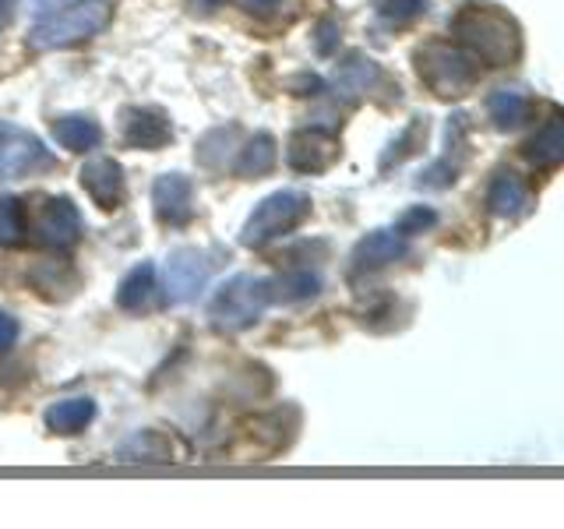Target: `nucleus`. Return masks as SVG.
<instances>
[{"instance_id": "6ab92c4d", "label": "nucleus", "mask_w": 564, "mask_h": 529, "mask_svg": "<svg viewBox=\"0 0 564 529\" xmlns=\"http://www.w3.org/2000/svg\"><path fill=\"white\" fill-rule=\"evenodd\" d=\"M275 163H279V145H275V138H272L269 131H261V134H254V138L240 149L234 170H237L240 176H247V181H258V176L272 173Z\"/></svg>"}, {"instance_id": "c85d7f7f", "label": "nucleus", "mask_w": 564, "mask_h": 529, "mask_svg": "<svg viewBox=\"0 0 564 529\" xmlns=\"http://www.w3.org/2000/svg\"><path fill=\"white\" fill-rule=\"evenodd\" d=\"M431 0H375V14L384 25H410L420 14H427Z\"/></svg>"}, {"instance_id": "aec40b11", "label": "nucleus", "mask_w": 564, "mask_h": 529, "mask_svg": "<svg viewBox=\"0 0 564 529\" xmlns=\"http://www.w3.org/2000/svg\"><path fill=\"white\" fill-rule=\"evenodd\" d=\"M93 417H96V402H93V399H85V396H78V399H61V402H53L43 420H46V428H50L53 434H78V431L88 428V423H93Z\"/></svg>"}, {"instance_id": "dca6fc26", "label": "nucleus", "mask_w": 564, "mask_h": 529, "mask_svg": "<svg viewBox=\"0 0 564 529\" xmlns=\"http://www.w3.org/2000/svg\"><path fill=\"white\" fill-rule=\"evenodd\" d=\"M522 155L536 170H554V166H561V159H564V120H561L557 110H551V117L543 120V128L525 141Z\"/></svg>"}, {"instance_id": "412c9836", "label": "nucleus", "mask_w": 564, "mask_h": 529, "mask_svg": "<svg viewBox=\"0 0 564 529\" xmlns=\"http://www.w3.org/2000/svg\"><path fill=\"white\" fill-rule=\"evenodd\" d=\"M152 296H155V264L152 261H141V264H134V269L120 279L117 304L123 311H141V307L152 304Z\"/></svg>"}, {"instance_id": "39448f33", "label": "nucleus", "mask_w": 564, "mask_h": 529, "mask_svg": "<svg viewBox=\"0 0 564 529\" xmlns=\"http://www.w3.org/2000/svg\"><path fill=\"white\" fill-rule=\"evenodd\" d=\"M311 216V198L304 191H275L258 208L247 216L240 229V244L243 247H264L275 237H286L293 229Z\"/></svg>"}, {"instance_id": "b1692460", "label": "nucleus", "mask_w": 564, "mask_h": 529, "mask_svg": "<svg viewBox=\"0 0 564 529\" xmlns=\"http://www.w3.org/2000/svg\"><path fill=\"white\" fill-rule=\"evenodd\" d=\"M317 290H322V279L311 269H296L269 282V300H275V304H296V300L317 296Z\"/></svg>"}, {"instance_id": "72a5a7b5", "label": "nucleus", "mask_w": 564, "mask_h": 529, "mask_svg": "<svg viewBox=\"0 0 564 529\" xmlns=\"http://www.w3.org/2000/svg\"><path fill=\"white\" fill-rule=\"evenodd\" d=\"M237 4H240L243 11H258V14H261V11H272V8L279 4V0H237Z\"/></svg>"}, {"instance_id": "f03ea898", "label": "nucleus", "mask_w": 564, "mask_h": 529, "mask_svg": "<svg viewBox=\"0 0 564 529\" xmlns=\"http://www.w3.org/2000/svg\"><path fill=\"white\" fill-rule=\"evenodd\" d=\"M413 61H416L420 82L441 99L466 96V93H473V85L480 82V61L463 46L434 40V43H423L413 53Z\"/></svg>"}, {"instance_id": "5701e85b", "label": "nucleus", "mask_w": 564, "mask_h": 529, "mask_svg": "<svg viewBox=\"0 0 564 529\" xmlns=\"http://www.w3.org/2000/svg\"><path fill=\"white\" fill-rule=\"evenodd\" d=\"M487 114L498 131H511L529 117V99L519 88H498V93H490L487 99Z\"/></svg>"}, {"instance_id": "2f4dec72", "label": "nucleus", "mask_w": 564, "mask_h": 529, "mask_svg": "<svg viewBox=\"0 0 564 529\" xmlns=\"http://www.w3.org/2000/svg\"><path fill=\"white\" fill-rule=\"evenodd\" d=\"M18 343V317L0 307V353H8Z\"/></svg>"}, {"instance_id": "1a4fd4ad", "label": "nucleus", "mask_w": 564, "mask_h": 529, "mask_svg": "<svg viewBox=\"0 0 564 529\" xmlns=\"http://www.w3.org/2000/svg\"><path fill=\"white\" fill-rule=\"evenodd\" d=\"M35 240H40L43 247H57V251H64V247H75L78 237H82V216L70 198H46L40 205V212H35Z\"/></svg>"}, {"instance_id": "0eeeda50", "label": "nucleus", "mask_w": 564, "mask_h": 529, "mask_svg": "<svg viewBox=\"0 0 564 529\" xmlns=\"http://www.w3.org/2000/svg\"><path fill=\"white\" fill-rule=\"evenodd\" d=\"M212 276V261L198 247H181L166 261V296L173 304H191L205 290V282Z\"/></svg>"}, {"instance_id": "423d86ee", "label": "nucleus", "mask_w": 564, "mask_h": 529, "mask_svg": "<svg viewBox=\"0 0 564 529\" xmlns=\"http://www.w3.org/2000/svg\"><path fill=\"white\" fill-rule=\"evenodd\" d=\"M53 166V155L43 149V141L14 128V123H0V176L14 181V176H32Z\"/></svg>"}, {"instance_id": "f8f14e48", "label": "nucleus", "mask_w": 564, "mask_h": 529, "mask_svg": "<svg viewBox=\"0 0 564 529\" xmlns=\"http://www.w3.org/2000/svg\"><path fill=\"white\" fill-rule=\"evenodd\" d=\"M78 176H82L85 194H88V198H93L102 212H117V208L123 205V198H128V187H123V170H120L117 159H110V155L88 159Z\"/></svg>"}, {"instance_id": "20e7f679", "label": "nucleus", "mask_w": 564, "mask_h": 529, "mask_svg": "<svg viewBox=\"0 0 564 529\" xmlns=\"http://www.w3.org/2000/svg\"><path fill=\"white\" fill-rule=\"evenodd\" d=\"M269 304H272L269 279L240 272L234 279H226L216 290V296H212V304H208V317L219 332H243L261 322V314Z\"/></svg>"}, {"instance_id": "9d476101", "label": "nucleus", "mask_w": 564, "mask_h": 529, "mask_svg": "<svg viewBox=\"0 0 564 529\" xmlns=\"http://www.w3.org/2000/svg\"><path fill=\"white\" fill-rule=\"evenodd\" d=\"M120 134L131 149L155 152L173 141V123L166 110H159V106H128L120 114Z\"/></svg>"}, {"instance_id": "ddd939ff", "label": "nucleus", "mask_w": 564, "mask_h": 529, "mask_svg": "<svg viewBox=\"0 0 564 529\" xmlns=\"http://www.w3.org/2000/svg\"><path fill=\"white\" fill-rule=\"evenodd\" d=\"M466 131H469V117L455 114L445 131V155L416 176V187H452L458 181V170H463V159H466V149H463Z\"/></svg>"}, {"instance_id": "f3484780", "label": "nucleus", "mask_w": 564, "mask_h": 529, "mask_svg": "<svg viewBox=\"0 0 564 529\" xmlns=\"http://www.w3.org/2000/svg\"><path fill=\"white\" fill-rule=\"evenodd\" d=\"M53 138H57V145L67 149V152H88L96 149L102 141V131L93 117L85 114H64L53 120Z\"/></svg>"}, {"instance_id": "393cba45", "label": "nucleus", "mask_w": 564, "mask_h": 529, "mask_svg": "<svg viewBox=\"0 0 564 529\" xmlns=\"http://www.w3.org/2000/svg\"><path fill=\"white\" fill-rule=\"evenodd\" d=\"M120 458H128V463H176L170 438L159 431H141L138 438H131L120 449Z\"/></svg>"}, {"instance_id": "7c9ffc66", "label": "nucleus", "mask_w": 564, "mask_h": 529, "mask_svg": "<svg viewBox=\"0 0 564 529\" xmlns=\"http://www.w3.org/2000/svg\"><path fill=\"white\" fill-rule=\"evenodd\" d=\"M335 46H339V22L325 18V22L314 29V50L322 53V57H332Z\"/></svg>"}, {"instance_id": "c9c22d12", "label": "nucleus", "mask_w": 564, "mask_h": 529, "mask_svg": "<svg viewBox=\"0 0 564 529\" xmlns=\"http://www.w3.org/2000/svg\"><path fill=\"white\" fill-rule=\"evenodd\" d=\"M29 4H32V11H50V8H57L61 4V0H29Z\"/></svg>"}, {"instance_id": "a211bd4d", "label": "nucleus", "mask_w": 564, "mask_h": 529, "mask_svg": "<svg viewBox=\"0 0 564 529\" xmlns=\"http://www.w3.org/2000/svg\"><path fill=\"white\" fill-rule=\"evenodd\" d=\"M487 205L494 216H501V219H511V216H519V212L529 205V194H525V184L519 181L516 173H494V181L487 187Z\"/></svg>"}, {"instance_id": "c756f323", "label": "nucleus", "mask_w": 564, "mask_h": 529, "mask_svg": "<svg viewBox=\"0 0 564 529\" xmlns=\"http://www.w3.org/2000/svg\"><path fill=\"white\" fill-rule=\"evenodd\" d=\"M431 226H437V212L427 208V205H413V208H405L402 216H399L395 234H402V237H416V234H423V229H431Z\"/></svg>"}, {"instance_id": "6e6552de", "label": "nucleus", "mask_w": 564, "mask_h": 529, "mask_svg": "<svg viewBox=\"0 0 564 529\" xmlns=\"http://www.w3.org/2000/svg\"><path fill=\"white\" fill-rule=\"evenodd\" d=\"M155 219L170 229H184L194 219V184L184 173H163L152 184Z\"/></svg>"}, {"instance_id": "bb28decb", "label": "nucleus", "mask_w": 564, "mask_h": 529, "mask_svg": "<svg viewBox=\"0 0 564 529\" xmlns=\"http://www.w3.org/2000/svg\"><path fill=\"white\" fill-rule=\"evenodd\" d=\"M282 413H286V410H272V413L251 420V441H254V449H261V452H279V449L290 445V431H286V423H282Z\"/></svg>"}, {"instance_id": "9b49d317", "label": "nucleus", "mask_w": 564, "mask_h": 529, "mask_svg": "<svg viewBox=\"0 0 564 529\" xmlns=\"http://www.w3.org/2000/svg\"><path fill=\"white\" fill-rule=\"evenodd\" d=\"M286 163L296 173H325L339 163V138L322 128L296 131L286 145Z\"/></svg>"}, {"instance_id": "f257e3e1", "label": "nucleus", "mask_w": 564, "mask_h": 529, "mask_svg": "<svg viewBox=\"0 0 564 529\" xmlns=\"http://www.w3.org/2000/svg\"><path fill=\"white\" fill-rule=\"evenodd\" d=\"M452 35L463 50H469L476 61L490 67H505L522 53L519 29L508 14L494 11L487 4H466L452 18Z\"/></svg>"}, {"instance_id": "f704fd0d", "label": "nucleus", "mask_w": 564, "mask_h": 529, "mask_svg": "<svg viewBox=\"0 0 564 529\" xmlns=\"http://www.w3.org/2000/svg\"><path fill=\"white\" fill-rule=\"evenodd\" d=\"M11 11H14V0H0V29L11 22Z\"/></svg>"}, {"instance_id": "cd10ccee", "label": "nucleus", "mask_w": 564, "mask_h": 529, "mask_svg": "<svg viewBox=\"0 0 564 529\" xmlns=\"http://www.w3.org/2000/svg\"><path fill=\"white\" fill-rule=\"evenodd\" d=\"M25 234H29V226H25V205L18 202V198H0V247H18V244H25Z\"/></svg>"}, {"instance_id": "7ed1b4c3", "label": "nucleus", "mask_w": 564, "mask_h": 529, "mask_svg": "<svg viewBox=\"0 0 564 529\" xmlns=\"http://www.w3.org/2000/svg\"><path fill=\"white\" fill-rule=\"evenodd\" d=\"M113 18V4L110 0H75L61 11H53L50 18H43L40 25L29 32V46L32 50H67L78 46L85 40L99 35Z\"/></svg>"}, {"instance_id": "4468645a", "label": "nucleus", "mask_w": 564, "mask_h": 529, "mask_svg": "<svg viewBox=\"0 0 564 529\" xmlns=\"http://www.w3.org/2000/svg\"><path fill=\"white\" fill-rule=\"evenodd\" d=\"M410 255V244L395 229H375L352 247V272H375Z\"/></svg>"}, {"instance_id": "2eb2a0df", "label": "nucleus", "mask_w": 564, "mask_h": 529, "mask_svg": "<svg viewBox=\"0 0 564 529\" xmlns=\"http://www.w3.org/2000/svg\"><path fill=\"white\" fill-rule=\"evenodd\" d=\"M378 82H381V67L375 57H367V53H349L346 61L335 64V75H332L335 96H343L346 102L364 99Z\"/></svg>"}, {"instance_id": "a878e982", "label": "nucleus", "mask_w": 564, "mask_h": 529, "mask_svg": "<svg viewBox=\"0 0 564 529\" xmlns=\"http://www.w3.org/2000/svg\"><path fill=\"white\" fill-rule=\"evenodd\" d=\"M240 141L237 128H212L202 141H198V163L208 170H226V163L234 159V149Z\"/></svg>"}, {"instance_id": "473e14b6", "label": "nucleus", "mask_w": 564, "mask_h": 529, "mask_svg": "<svg viewBox=\"0 0 564 529\" xmlns=\"http://www.w3.org/2000/svg\"><path fill=\"white\" fill-rule=\"evenodd\" d=\"M290 88H296V96H317L325 85H322V78H314V75H296L290 82Z\"/></svg>"}, {"instance_id": "4be33fe9", "label": "nucleus", "mask_w": 564, "mask_h": 529, "mask_svg": "<svg viewBox=\"0 0 564 529\" xmlns=\"http://www.w3.org/2000/svg\"><path fill=\"white\" fill-rule=\"evenodd\" d=\"M427 131H431L427 117H413L410 123H405V131H402L399 138L388 141V149H384L381 159H378V170L388 173L392 166H402L410 155H416V152L423 149V141H427Z\"/></svg>"}]
</instances>
